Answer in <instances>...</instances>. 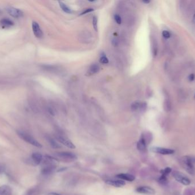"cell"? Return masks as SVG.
<instances>
[{
  "instance_id": "6da1fadb",
  "label": "cell",
  "mask_w": 195,
  "mask_h": 195,
  "mask_svg": "<svg viewBox=\"0 0 195 195\" xmlns=\"http://www.w3.org/2000/svg\"><path fill=\"white\" fill-rule=\"evenodd\" d=\"M17 134L18 136L25 141L29 143L30 144L38 147V148H41L42 146V145L37 141L33 137H32L31 135L29 134L22 131H17Z\"/></svg>"
},
{
  "instance_id": "7a4b0ae2",
  "label": "cell",
  "mask_w": 195,
  "mask_h": 195,
  "mask_svg": "<svg viewBox=\"0 0 195 195\" xmlns=\"http://www.w3.org/2000/svg\"><path fill=\"white\" fill-rule=\"evenodd\" d=\"M173 176L176 181L184 185H189L190 184V180L188 177H186L185 175L180 172H173Z\"/></svg>"
},
{
  "instance_id": "3957f363",
  "label": "cell",
  "mask_w": 195,
  "mask_h": 195,
  "mask_svg": "<svg viewBox=\"0 0 195 195\" xmlns=\"http://www.w3.org/2000/svg\"><path fill=\"white\" fill-rule=\"evenodd\" d=\"M183 163L186 171L190 174H193L194 168L193 162L192 161V157L189 156H185L183 158Z\"/></svg>"
},
{
  "instance_id": "277c9868",
  "label": "cell",
  "mask_w": 195,
  "mask_h": 195,
  "mask_svg": "<svg viewBox=\"0 0 195 195\" xmlns=\"http://www.w3.org/2000/svg\"><path fill=\"white\" fill-rule=\"evenodd\" d=\"M151 150L153 152L159 153L161 155H172V154H173L175 152V151L173 149L162 148V147H153L151 149Z\"/></svg>"
},
{
  "instance_id": "5b68a950",
  "label": "cell",
  "mask_w": 195,
  "mask_h": 195,
  "mask_svg": "<svg viewBox=\"0 0 195 195\" xmlns=\"http://www.w3.org/2000/svg\"><path fill=\"white\" fill-rule=\"evenodd\" d=\"M7 11L12 17L14 18H20L24 15V13L22 11L14 7H9L7 8Z\"/></svg>"
},
{
  "instance_id": "8992f818",
  "label": "cell",
  "mask_w": 195,
  "mask_h": 195,
  "mask_svg": "<svg viewBox=\"0 0 195 195\" xmlns=\"http://www.w3.org/2000/svg\"><path fill=\"white\" fill-rule=\"evenodd\" d=\"M57 140L62 144H63L64 145L66 146L67 147L70 148V149H74L76 148V146L74 144L68 139L63 137L62 136H57Z\"/></svg>"
},
{
  "instance_id": "52a82bcc",
  "label": "cell",
  "mask_w": 195,
  "mask_h": 195,
  "mask_svg": "<svg viewBox=\"0 0 195 195\" xmlns=\"http://www.w3.org/2000/svg\"><path fill=\"white\" fill-rule=\"evenodd\" d=\"M32 29L34 36L37 38H42L43 36V32L39 25V24L33 21L32 23Z\"/></svg>"
},
{
  "instance_id": "ba28073f",
  "label": "cell",
  "mask_w": 195,
  "mask_h": 195,
  "mask_svg": "<svg viewBox=\"0 0 195 195\" xmlns=\"http://www.w3.org/2000/svg\"><path fill=\"white\" fill-rule=\"evenodd\" d=\"M56 155L59 157L68 160H75L77 158V156L75 154L69 152H61L57 153Z\"/></svg>"
},
{
  "instance_id": "9c48e42d",
  "label": "cell",
  "mask_w": 195,
  "mask_h": 195,
  "mask_svg": "<svg viewBox=\"0 0 195 195\" xmlns=\"http://www.w3.org/2000/svg\"><path fill=\"white\" fill-rule=\"evenodd\" d=\"M136 190L138 193L146 194H154L155 193V190L150 186H140Z\"/></svg>"
},
{
  "instance_id": "30bf717a",
  "label": "cell",
  "mask_w": 195,
  "mask_h": 195,
  "mask_svg": "<svg viewBox=\"0 0 195 195\" xmlns=\"http://www.w3.org/2000/svg\"><path fill=\"white\" fill-rule=\"evenodd\" d=\"M106 183L115 187H121L125 184V182L121 180H108L106 181Z\"/></svg>"
},
{
  "instance_id": "8fae6325",
  "label": "cell",
  "mask_w": 195,
  "mask_h": 195,
  "mask_svg": "<svg viewBox=\"0 0 195 195\" xmlns=\"http://www.w3.org/2000/svg\"><path fill=\"white\" fill-rule=\"evenodd\" d=\"M117 177L124 180H127L128 181H133L135 179V177L134 175L131 174H127V173H121L117 175Z\"/></svg>"
},
{
  "instance_id": "7c38bea8",
  "label": "cell",
  "mask_w": 195,
  "mask_h": 195,
  "mask_svg": "<svg viewBox=\"0 0 195 195\" xmlns=\"http://www.w3.org/2000/svg\"><path fill=\"white\" fill-rule=\"evenodd\" d=\"M0 195H12L11 188L7 185H2L0 187Z\"/></svg>"
},
{
  "instance_id": "4fadbf2b",
  "label": "cell",
  "mask_w": 195,
  "mask_h": 195,
  "mask_svg": "<svg viewBox=\"0 0 195 195\" xmlns=\"http://www.w3.org/2000/svg\"><path fill=\"white\" fill-rule=\"evenodd\" d=\"M32 159L35 165H38L42 162L43 157L42 155L39 153H33L32 155Z\"/></svg>"
},
{
  "instance_id": "5bb4252c",
  "label": "cell",
  "mask_w": 195,
  "mask_h": 195,
  "mask_svg": "<svg viewBox=\"0 0 195 195\" xmlns=\"http://www.w3.org/2000/svg\"><path fill=\"white\" fill-rule=\"evenodd\" d=\"M137 148L141 151H144L146 149V143L143 136H142L138 142Z\"/></svg>"
},
{
  "instance_id": "9a60e30c",
  "label": "cell",
  "mask_w": 195,
  "mask_h": 195,
  "mask_svg": "<svg viewBox=\"0 0 195 195\" xmlns=\"http://www.w3.org/2000/svg\"><path fill=\"white\" fill-rule=\"evenodd\" d=\"M0 23H1V24L4 27L11 26L14 25V22L12 20L7 18L2 19L1 21H0Z\"/></svg>"
},
{
  "instance_id": "2e32d148",
  "label": "cell",
  "mask_w": 195,
  "mask_h": 195,
  "mask_svg": "<svg viewBox=\"0 0 195 195\" xmlns=\"http://www.w3.org/2000/svg\"><path fill=\"white\" fill-rule=\"evenodd\" d=\"M99 69H100L99 67V65H98L97 64H93L89 68V73L91 75L95 74V73L99 72Z\"/></svg>"
},
{
  "instance_id": "e0dca14e",
  "label": "cell",
  "mask_w": 195,
  "mask_h": 195,
  "mask_svg": "<svg viewBox=\"0 0 195 195\" xmlns=\"http://www.w3.org/2000/svg\"><path fill=\"white\" fill-rule=\"evenodd\" d=\"M47 141H49L51 147L54 149H58V148H60L61 147V146L58 143H57L55 140H54V139H53L50 137L47 138Z\"/></svg>"
},
{
  "instance_id": "ac0fdd59",
  "label": "cell",
  "mask_w": 195,
  "mask_h": 195,
  "mask_svg": "<svg viewBox=\"0 0 195 195\" xmlns=\"http://www.w3.org/2000/svg\"><path fill=\"white\" fill-rule=\"evenodd\" d=\"M58 3H59V6H60V8L62 9V10L64 12L67 13H72V10L66 4H64L62 1H59Z\"/></svg>"
},
{
  "instance_id": "d6986e66",
  "label": "cell",
  "mask_w": 195,
  "mask_h": 195,
  "mask_svg": "<svg viewBox=\"0 0 195 195\" xmlns=\"http://www.w3.org/2000/svg\"><path fill=\"white\" fill-rule=\"evenodd\" d=\"M54 168L52 166H46L42 169V173L43 175H49L53 172Z\"/></svg>"
},
{
  "instance_id": "ffe728a7",
  "label": "cell",
  "mask_w": 195,
  "mask_h": 195,
  "mask_svg": "<svg viewBox=\"0 0 195 195\" xmlns=\"http://www.w3.org/2000/svg\"><path fill=\"white\" fill-rule=\"evenodd\" d=\"M164 109L165 111L168 112L171 109V102L168 99H166L164 102V105H163Z\"/></svg>"
},
{
  "instance_id": "44dd1931",
  "label": "cell",
  "mask_w": 195,
  "mask_h": 195,
  "mask_svg": "<svg viewBox=\"0 0 195 195\" xmlns=\"http://www.w3.org/2000/svg\"><path fill=\"white\" fill-rule=\"evenodd\" d=\"M141 103L138 101L134 102L132 105H131V109L134 111L137 110L139 109H141Z\"/></svg>"
},
{
  "instance_id": "7402d4cb",
  "label": "cell",
  "mask_w": 195,
  "mask_h": 195,
  "mask_svg": "<svg viewBox=\"0 0 195 195\" xmlns=\"http://www.w3.org/2000/svg\"><path fill=\"white\" fill-rule=\"evenodd\" d=\"M167 176H165V175H162L161 177L159 178V181L162 184H166L168 182V180H167Z\"/></svg>"
},
{
  "instance_id": "603a6c76",
  "label": "cell",
  "mask_w": 195,
  "mask_h": 195,
  "mask_svg": "<svg viewBox=\"0 0 195 195\" xmlns=\"http://www.w3.org/2000/svg\"><path fill=\"white\" fill-rule=\"evenodd\" d=\"M93 27H94L95 30L97 31V30H98V19H97V17L96 16L93 17Z\"/></svg>"
},
{
  "instance_id": "cb8c5ba5",
  "label": "cell",
  "mask_w": 195,
  "mask_h": 195,
  "mask_svg": "<svg viewBox=\"0 0 195 195\" xmlns=\"http://www.w3.org/2000/svg\"><path fill=\"white\" fill-rule=\"evenodd\" d=\"M172 169L171 168H170L169 167H167L166 168H165L163 170H162L161 171V173L163 175H165V176H167L168 174H169V173H171Z\"/></svg>"
},
{
  "instance_id": "d4e9b609",
  "label": "cell",
  "mask_w": 195,
  "mask_h": 195,
  "mask_svg": "<svg viewBox=\"0 0 195 195\" xmlns=\"http://www.w3.org/2000/svg\"><path fill=\"white\" fill-rule=\"evenodd\" d=\"M99 61L102 63L106 64V63H108V59L105 56H102V57H100V58L99 59Z\"/></svg>"
},
{
  "instance_id": "484cf974",
  "label": "cell",
  "mask_w": 195,
  "mask_h": 195,
  "mask_svg": "<svg viewBox=\"0 0 195 195\" xmlns=\"http://www.w3.org/2000/svg\"><path fill=\"white\" fill-rule=\"evenodd\" d=\"M114 19H115V22L118 24H119V25L121 24V17L119 15H115L114 16Z\"/></svg>"
},
{
  "instance_id": "4316f807",
  "label": "cell",
  "mask_w": 195,
  "mask_h": 195,
  "mask_svg": "<svg viewBox=\"0 0 195 195\" xmlns=\"http://www.w3.org/2000/svg\"><path fill=\"white\" fill-rule=\"evenodd\" d=\"M162 34H163V36L165 38H169L170 37H171V34L170 33L167 31V30H164L163 32H162Z\"/></svg>"
},
{
  "instance_id": "83f0119b",
  "label": "cell",
  "mask_w": 195,
  "mask_h": 195,
  "mask_svg": "<svg viewBox=\"0 0 195 195\" xmlns=\"http://www.w3.org/2000/svg\"><path fill=\"white\" fill-rule=\"evenodd\" d=\"M5 169H6V168L5 165H3V164L0 163V174L3 173L5 171Z\"/></svg>"
},
{
  "instance_id": "f1b7e54d",
  "label": "cell",
  "mask_w": 195,
  "mask_h": 195,
  "mask_svg": "<svg viewBox=\"0 0 195 195\" xmlns=\"http://www.w3.org/2000/svg\"><path fill=\"white\" fill-rule=\"evenodd\" d=\"M93 11H94V9H93V8H88V9H86L85 11H84L83 12H82V13L81 14V16L83 15H85V14L88 13H90V12H93Z\"/></svg>"
},
{
  "instance_id": "f546056e",
  "label": "cell",
  "mask_w": 195,
  "mask_h": 195,
  "mask_svg": "<svg viewBox=\"0 0 195 195\" xmlns=\"http://www.w3.org/2000/svg\"><path fill=\"white\" fill-rule=\"evenodd\" d=\"M112 44L114 45V46H117L119 44V40L118 39L117 37H115L112 39Z\"/></svg>"
},
{
  "instance_id": "4dcf8cb0",
  "label": "cell",
  "mask_w": 195,
  "mask_h": 195,
  "mask_svg": "<svg viewBox=\"0 0 195 195\" xmlns=\"http://www.w3.org/2000/svg\"><path fill=\"white\" fill-rule=\"evenodd\" d=\"M194 76L193 75H191L189 77V79L190 81H193L194 80Z\"/></svg>"
},
{
  "instance_id": "1f68e13d",
  "label": "cell",
  "mask_w": 195,
  "mask_h": 195,
  "mask_svg": "<svg viewBox=\"0 0 195 195\" xmlns=\"http://www.w3.org/2000/svg\"><path fill=\"white\" fill-rule=\"evenodd\" d=\"M49 195H61V194L56 193H49Z\"/></svg>"
},
{
  "instance_id": "d6a6232c",
  "label": "cell",
  "mask_w": 195,
  "mask_h": 195,
  "mask_svg": "<svg viewBox=\"0 0 195 195\" xmlns=\"http://www.w3.org/2000/svg\"><path fill=\"white\" fill-rule=\"evenodd\" d=\"M193 22L195 23V13H194L193 16Z\"/></svg>"
},
{
  "instance_id": "836d02e7",
  "label": "cell",
  "mask_w": 195,
  "mask_h": 195,
  "mask_svg": "<svg viewBox=\"0 0 195 195\" xmlns=\"http://www.w3.org/2000/svg\"><path fill=\"white\" fill-rule=\"evenodd\" d=\"M143 2L144 3H145V4H148V3H150V1H147H147H143Z\"/></svg>"
},
{
  "instance_id": "e575fe53",
  "label": "cell",
  "mask_w": 195,
  "mask_h": 195,
  "mask_svg": "<svg viewBox=\"0 0 195 195\" xmlns=\"http://www.w3.org/2000/svg\"><path fill=\"white\" fill-rule=\"evenodd\" d=\"M192 162H193V163H195V157H194V158H192Z\"/></svg>"
},
{
  "instance_id": "d590c367",
  "label": "cell",
  "mask_w": 195,
  "mask_h": 195,
  "mask_svg": "<svg viewBox=\"0 0 195 195\" xmlns=\"http://www.w3.org/2000/svg\"><path fill=\"white\" fill-rule=\"evenodd\" d=\"M0 13H1V11H0Z\"/></svg>"
}]
</instances>
